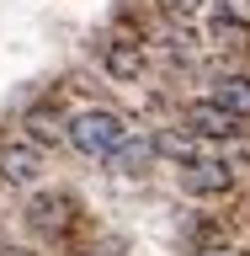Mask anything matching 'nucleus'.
I'll return each instance as SVG.
<instances>
[{
  "instance_id": "obj_1",
  "label": "nucleus",
  "mask_w": 250,
  "mask_h": 256,
  "mask_svg": "<svg viewBox=\"0 0 250 256\" xmlns=\"http://www.w3.org/2000/svg\"><path fill=\"white\" fill-rule=\"evenodd\" d=\"M128 139H133V128H128L112 107H85V112L69 118V144H75L85 160H112Z\"/></svg>"
},
{
  "instance_id": "obj_2",
  "label": "nucleus",
  "mask_w": 250,
  "mask_h": 256,
  "mask_svg": "<svg viewBox=\"0 0 250 256\" xmlns=\"http://www.w3.org/2000/svg\"><path fill=\"white\" fill-rule=\"evenodd\" d=\"M181 187L192 198H224V192H235V166L224 155L219 160L203 155V160H192V166H181Z\"/></svg>"
},
{
  "instance_id": "obj_3",
  "label": "nucleus",
  "mask_w": 250,
  "mask_h": 256,
  "mask_svg": "<svg viewBox=\"0 0 250 256\" xmlns=\"http://www.w3.org/2000/svg\"><path fill=\"white\" fill-rule=\"evenodd\" d=\"M240 123H245V118H235L229 107H219L213 96L187 107V128L197 134V139H224V144H229V139H240Z\"/></svg>"
},
{
  "instance_id": "obj_4",
  "label": "nucleus",
  "mask_w": 250,
  "mask_h": 256,
  "mask_svg": "<svg viewBox=\"0 0 250 256\" xmlns=\"http://www.w3.org/2000/svg\"><path fill=\"white\" fill-rule=\"evenodd\" d=\"M43 176V155L32 139H16V144H0V182L5 187H32Z\"/></svg>"
},
{
  "instance_id": "obj_5",
  "label": "nucleus",
  "mask_w": 250,
  "mask_h": 256,
  "mask_svg": "<svg viewBox=\"0 0 250 256\" xmlns=\"http://www.w3.org/2000/svg\"><path fill=\"white\" fill-rule=\"evenodd\" d=\"M155 155L176 160V166H192V160H203V139H197L192 128H160L155 134Z\"/></svg>"
},
{
  "instance_id": "obj_6",
  "label": "nucleus",
  "mask_w": 250,
  "mask_h": 256,
  "mask_svg": "<svg viewBox=\"0 0 250 256\" xmlns=\"http://www.w3.org/2000/svg\"><path fill=\"white\" fill-rule=\"evenodd\" d=\"M107 75H117V80H139V75H144V43H133V38L107 43Z\"/></svg>"
},
{
  "instance_id": "obj_7",
  "label": "nucleus",
  "mask_w": 250,
  "mask_h": 256,
  "mask_svg": "<svg viewBox=\"0 0 250 256\" xmlns=\"http://www.w3.org/2000/svg\"><path fill=\"white\" fill-rule=\"evenodd\" d=\"M32 224L48 230V235H59L64 224H69V198H64V192H43V198L32 203Z\"/></svg>"
},
{
  "instance_id": "obj_8",
  "label": "nucleus",
  "mask_w": 250,
  "mask_h": 256,
  "mask_svg": "<svg viewBox=\"0 0 250 256\" xmlns=\"http://www.w3.org/2000/svg\"><path fill=\"white\" fill-rule=\"evenodd\" d=\"M27 134H32V144H59V139H69V123L53 107H32L27 112Z\"/></svg>"
},
{
  "instance_id": "obj_9",
  "label": "nucleus",
  "mask_w": 250,
  "mask_h": 256,
  "mask_svg": "<svg viewBox=\"0 0 250 256\" xmlns=\"http://www.w3.org/2000/svg\"><path fill=\"white\" fill-rule=\"evenodd\" d=\"M213 102L229 107L235 118H250V75H224L219 86H213Z\"/></svg>"
},
{
  "instance_id": "obj_10",
  "label": "nucleus",
  "mask_w": 250,
  "mask_h": 256,
  "mask_svg": "<svg viewBox=\"0 0 250 256\" xmlns=\"http://www.w3.org/2000/svg\"><path fill=\"white\" fill-rule=\"evenodd\" d=\"M149 155H155V139H128L112 160H117V171H123V176H139L144 166H149Z\"/></svg>"
},
{
  "instance_id": "obj_11",
  "label": "nucleus",
  "mask_w": 250,
  "mask_h": 256,
  "mask_svg": "<svg viewBox=\"0 0 250 256\" xmlns=\"http://www.w3.org/2000/svg\"><path fill=\"white\" fill-rule=\"evenodd\" d=\"M219 27H250V0H213Z\"/></svg>"
},
{
  "instance_id": "obj_12",
  "label": "nucleus",
  "mask_w": 250,
  "mask_h": 256,
  "mask_svg": "<svg viewBox=\"0 0 250 256\" xmlns=\"http://www.w3.org/2000/svg\"><path fill=\"white\" fill-rule=\"evenodd\" d=\"M192 256H245V251H235V246H197Z\"/></svg>"
},
{
  "instance_id": "obj_13",
  "label": "nucleus",
  "mask_w": 250,
  "mask_h": 256,
  "mask_svg": "<svg viewBox=\"0 0 250 256\" xmlns=\"http://www.w3.org/2000/svg\"><path fill=\"white\" fill-rule=\"evenodd\" d=\"M197 6H203V0H171V11H181V16H192Z\"/></svg>"
},
{
  "instance_id": "obj_14",
  "label": "nucleus",
  "mask_w": 250,
  "mask_h": 256,
  "mask_svg": "<svg viewBox=\"0 0 250 256\" xmlns=\"http://www.w3.org/2000/svg\"><path fill=\"white\" fill-rule=\"evenodd\" d=\"M0 256H32V251H21V246H5V251H0Z\"/></svg>"
}]
</instances>
